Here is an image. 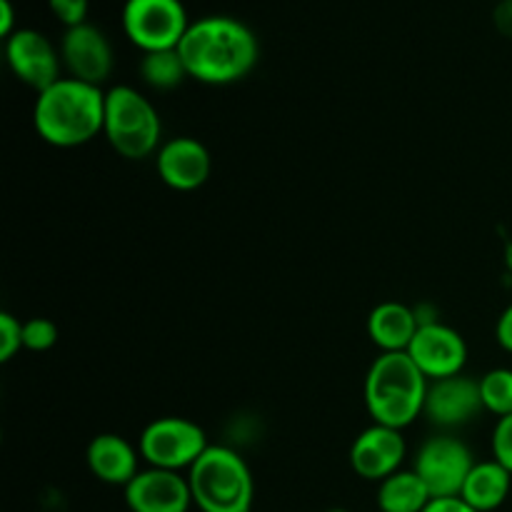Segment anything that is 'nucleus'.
Returning a JSON list of instances; mask_svg holds the SVG:
<instances>
[{
    "label": "nucleus",
    "mask_w": 512,
    "mask_h": 512,
    "mask_svg": "<svg viewBox=\"0 0 512 512\" xmlns=\"http://www.w3.org/2000/svg\"><path fill=\"white\" fill-rule=\"evenodd\" d=\"M188 78L205 85H230L243 80L258 63V38L253 30L230 15H205L190 20L178 45Z\"/></svg>",
    "instance_id": "nucleus-1"
},
{
    "label": "nucleus",
    "mask_w": 512,
    "mask_h": 512,
    "mask_svg": "<svg viewBox=\"0 0 512 512\" xmlns=\"http://www.w3.org/2000/svg\"><path fill=\"white\" fill-rule=\"evenodd\" d=\"M35 133L55 148H78L105 128V93L75 78L55 80L40 90L33 108Z\"/></svg>",
    "instance_id": "nucleus-2"
},
{
    "label": "nucleus",
    "mask_w": 512,
    "mask_h": 512,
    "mask_svg": "<svg viewBox=\"0 0 512 512\" xmlns=\"http://www.w3.org/2000/svg\"><path fill=\"white\" fill-rule=\"evenodd\" d=\"M430 380L408 353H380L365 375V408L375 425L403 430L423 415Z\"/></svg>",
    "instance_id": "nucleus-3"
},
{
    "label": "nucleus",
    "mask_w": 512,
    "mask_h": 512,
    "mask_svg": "<svg viewBox=\"0 0 512 512\" xmlns=\"http://www.w3.org/2000/svg\"><path fill=\"white\" fill-rule=\"evenodd\" d=\"M188 485L200 512L253 510V473L238 450L228 445H208L188 470Z\"/></svg>",
    "instance_id": "nucleus-4"
},
{
    "label": "nucleus",
    "mask_w": 512,
    "mask_h": 512,
    "mask_svg": "<svg viewBox=\"0 0 512 512\" xmlns=\"http://www.w3.org/2000/svg\"><path fill=\"white\" fill-rule=\"evenodd\" d=\"M163 123L155 105L130 85H115L105 93V128L110 148L128 160H143L160 150Z\"/></svg>",
    "instance_id": "nucleus-5"
},
{
    "label": "nucleus",
    "mask_w": 512,
    "mask_h": 512,
    "mask_svg": "<svg viewBox=\"0 0 512 512\" xmlns=\"http://www.w3.org/2000/svg\"><path fill=\"white\" fill-rule=\"evenodd\" d=\"M123 30L143 53L175 50L190 28L183 0H125Z\"/></svg>",
    "instance_id": "nucleus-6"
},
{
    "label": "nucleus",
    "mask_w": 512,
    "mask_h": 512,
    "mask_svg": "<svg viewBox=\"0 0 512 512\" xmlns=\"http://www.w3.org/2000/svg\"><path fill=\"white\" fill-rule=\"evenodd\" d=\"M208 450V438L198 423L188 418H158L145 425L140 435V458L148 468L190 470L195 460Z\"/></svg>",
    "instance_id": "nucleus-7"
},
{
    "label": "nucleus",
    "mask_w": 512,
    "mask_h": 512,
    "mask_svg": "<svg viewBox=\"0 0 512 512\" xmlns=\"http://www.w3.org/2000/svg\"><path fill=\"white\" fill-rule=\"evenodd\" d=\"M473 465V453L463 440L440 433L420 445L413 470L428 485L433 498H458Z\"/></svg>",
    "instance_id": "nucleus-8"
},
{
    "label": "nucleus",
    "mask_w": 512,
    "mask_h": 512,
    "mask_svg": "<svg viewBox=\"0 0 512 512\" xmlns=\"http://www.w3.org/2000/svg\"><path fill=\"white\" fill-rule=\"evenodd\" d=\"M5 60L18 80L33 90H45L60 80V48L33 28H18L5 40Z\"/></svg>",
    "instance_id": "nucleus-9"
},
{
    "label": "nucleus",
    "mask_w": 512,
    "mask_h": 512,
    "mask_svg": "<svg viewBox=\"0 0 512 512\" xmlns=\"http://www.w3.org/2000/svg\"><path fill=\"white\" fill-rule=\"evenodd\" d=\"M60 60L68 78L90 85H103L113 73V48L110 40L93 23L65 28L60 38Z\"/></svg>",
    "instance_id": "nucleus-10"
},
{
    "label": "nucleus",
    "mask_w": 512,
    "mask_h": 512,
    "mask_svg": "<svg viewBox=\"0 0 512 512\" xmlns=\"http://www.w3.org/2000/svg\"><path fill=\"white\" fill-rule=\"evenodd\" d=\"M408 355L423 370L425 378L443 380L463 373L465 363H468V345H465L463 335L450 325L430 323L420 325Z\"/></svg>",
    "instance_id": "nucleus-11"
},
{
    "label": "nucleus",
    "mask_w": 512,
    "mask_h": 512,
    "mask_svg": "<svg viewBox=\"0 0 512 512\" xmlns=\"http://www.w3.org/2000/svg\"><path fill=\"white\" fill-rule=\"evenodd\" d=\"M483 408L480 398V380L468 375H453V378L430 380L428 398H425L423 415L440 430H455L473 423L475 415Z\"/></svg>",
    "instance_id": "nucleus-12"
},
{
    "label": "nucleus",
    "mask_w": 512,
    "mask_h": 512,
    "mask_svg": "<svg viewBox=\"0 0 512 512\" xmlns=\"http://www.w3.org/2000/svg\"><path fill=\"white\" fill-rule=\"evenodd\" d=\"M123 490L130 512H188L193 505L188 478L175 470L145 468Z\"/></svg>",
    "instance_id": "nucleus-13"
},
{
    "label": "nucleus",
    "mask_w": 512,
    "mask_h": 512,
    "mask_svg": "<svg viewBox=\"0 0 512 512\" xmlns=\"http://www.w3.org/2000/svg\"><path fill=\"white\" fill-rule=\"evenodd\" d=\"M405 450L408 448H405L403 430L373 423L350 445V468L363 480L383 483L385 478L398 473L405 460Z\"/></svg>",
    "instance_id": "nucleus-14"
},
{
    "label": "nucleus",
    "mask_w": 512,
    "mask_h": 512,
    "mask_svg": "<svg viewBox=\"0 0 512 512\" xmlns=\"http://www.w3.org/2000/svg\"><path fill=\"white\" fill-rule=\"evenodd\" d=\"M155 168L168 188L190 193L208 183L213 160L200 140L183 135V138H173L160 145L155 153Z\"/></svg>",
    "instance_id": "nucleus-15"
},
{
    "label": "nucleus",
    "mask_w": 512,
    "mask_h": 512,
    "mask_svg": "<svg viewBox=\"0 0 512 512\" xmlns=\"http://www.w3.org/2000/svg\"><path fill=\"white\" fill-rule=\"evenodd\" d=\"M85 460H88L90 473L105 485H120V488H125L140 473L138 450L115 433L95 435L90 440Z\"/></svg>",
    "instance_id": "nucleus-16"
},
{
    "label": "nucleus",
    "mask_w": 512,
    "mask_h": 512,
    "mask_svg": "<svg viewBox=\"0 0 512 512\" xmlns=\"http://www.w3.org/2000/svg\"><path fill=\"white\" fill-rule=\"evenodd\" d=\"M418 330L420 323L415 308L398 300L380 303L368 318V335L380 353H408Z\"/></svg>",
    "instance_id": "nucleus-17"
},
{
    "label": "nucleus",
    "mask_w": 512,
    "mask_h": 512,
    "mask_svg": "<svg viewBox=\"0 0 512 512\" xmlns=\"http://www.w3.org/2000/svg\"><path fill=\"white\" fill-rule=\"evenodd\" d=\"M512 488V473L498 460L475 463L463 485L460 498L478 512H493L508 500Z\"/></svg>",
    "instance_id": "nucleus-18"
},
{
    "label": "nucleus",
    "mask_w": 512,
    "mask_h": 512,
    "mask_svg": "<svg viewBox=\"0 0 512 512\" xmlns=\"http://www.w3.org/2000/svg\"><path fill=\"white\" fill-rule=\"evenodd\" d=\"M430 500L433 495L415 470H398L378 488L380 512H423Z\"/></svg>",
    "instance_id": "nucleus-19"
},
{
    "label": "nucleus",
    "mask_w": 512,
    "mask_h": 512,
    "mask_svg": "<svg viewBox=\"0 0 512 512\" xmlns=\"http://www.w3.org/2000/svg\"><path fill=\"white\" fill-rule=\"evenodd\" d=\"M140 78L153 90H173L188 78V70L180 60L178 48L155 50V53H143L140 58Z\"/></svg>",
    "instance_id": "nucleus-20"
},
{
    "label": "nucleus",
    "mask_w": 512,
    "mask_h": 512,
    "mask_svg": "<svg viewBox=\"0 0 512 512\" xmlns=\"http://www.w3.org/2000/svg\"><path fill=\"white\" fill-rule=\"evenodd\" d=\"M480 398L488 413L505 418L512 415V370L493 368L480 378Z\"/></svg>",
    "instance_id": "nucleus-21"
},
{
    "label": "nucleus",
    "mask_w": 512,
    "mask_h": 512,
    "mask_svg": "<svg viewBox=\"0 0 512 512\" xmlns=\"http://www.w3.org/2000/svg\"><path fill=\"white\" fill-rule=\"evenodd\" d=\"M58 343V325L48 318H30L23 323V348L45 353Z\"/></svg>",
    "instance_id": "nucleus-22"
},
{
    "label": "nucleus",
    "mask_w": 512,
    "mask_h": 512,
    "mask_svg": "<svg viewBox=\"0 0 512 512\" xmlns=\"http://www.w3.org/2000/svg\"><path fill=\"white\" fill-rule=\"evenodd\" d=\"M23 348V323L15 315L0 313V360L8 363Z\"/></svg>",
    "instance_id": "nucleus-23"
},
{
    "label": "nucleus",
    "mask_w": 512,
    "mask_h": 512,
    "mask_svg": "<svg viewBox=\"0 0 512 512\" xmlns=\"http://www.w3.org/2000/svg\"><path fill=\"white\" fill-rule=\"evenodd\" d=\"M48 8L58 23H63L65 28H75V25L88 23L90 0H48Z\"/></svg>",
    "instance_id": "nucleus-24"
},
{
    "label": "nucleus",
    "mask_w": 512,
    "mask_h": 512,
    "mask_svg": "<svg viewBox=\"0 0 512 512\" xmlns=\"http://www.w3.org/2000/svg\"><path fill=\"white\" fill-rule=\"evenodd\" d=\"M490 445H493V460H498L503 468H508L512 473V415L498 420Z\"/></svg>",
    "instance_id": "nucleus-25"
},
{
    "label": "nucleus",
    "mask_w": 512,
    "mask_h": 512,
    "mask_svg": "<svg viewBox=\"0 0 512 512\" xmlns=\"http://www.w3.org/2000/svg\"><path fill=\"white\" fill-rule=\"evenodd\" d=\"M495 338H498L500 348L512 353V303L503 310V315L498 318V325H495Z\"/></svg>",
    "instance_id": "nucleus-26"
},
{
    "label": "nucleus",
    "mask_w": 512,
    "mask_h": 512,
    "mask_svg": "<svg viewBox=\"0 0 512 512\" xmlns=\"http://www.w3.org/2000/svg\"><path fill=\"white\" fill-rule=\"evenodd\" d=\"M423 512H478V510L470 508V505L458 495V498H433Z\"/></svg>",
    "instance_id": "nucleus-27"
},
{
    "label": "nucleus",
    "mask_w": 512,
    "mask_h": 512,
    "mask_svg": "<svg viewBox=\"0 0 512 512\" xmlns=\"http://www.w3.org/2000/svg\"><path fill=\"white\" fill-rule=\"evenodd\" d=\"M493 20L500 33L512 38V0H500V5L493 13Z\"/></svg>",
    "instance_id": "nucleus-28"
},
{
    "label": "nucleus",
    "mask_w": 512,
    "mask_h": 512,
    "mask_svg": "<svg viewBox=\"0 0 512 512\" xmlns=\"http://www.w3.org/2000/svg\"><path fill=\"white\" fill-rule=\"evenodd\" d=\"M15 8L10 0H0V35H3L5 40L10 38V35L15 33Z\"/></svg>",
    "instance_id": "nucleus-29"
},
{
    "label": "nucleus",
    "mask_w": 512,
    "mask_h": 512,
    "mask_svg": "<svg viewBox=\"0 0 512 512\" xmlns=\"http://www.w3.org/2000/svg\"><path fill=\"white\" fill-rule=\"evenodd\" d=\"M505 265H508L510 273H512V243L505 248Z\"/></svg>",
    "instance_id": "nucleus-30"
},
{
    "label": "nucleus",
    "mask_w": 512,
    "mask_h": 512,
    "mask_svg": "<svg viewBox=\"0 0 512 512\" xmlns=\"http://www.w3.org/2000/svg\"><path fill=\"white\" fill-rule=\"evenodd\" d=\"M325 512H350V510H345V508H330V510H325Z\"/></svg>",
    "instance_id": "nucleus-31"
}]
</instances>
